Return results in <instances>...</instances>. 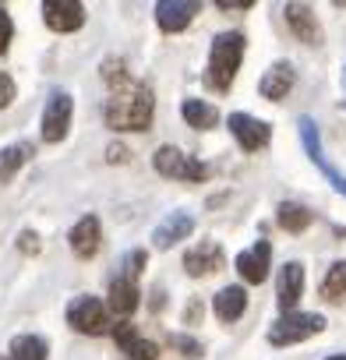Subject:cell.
<instances>
[{
    "instance_id": "836d02e7",
    "label": "cell",
    "mask_w": 346,
    "mask_h": 360,
    "mask_svg": "<svg viewBox=\"0 0 346 360\" xmlns=\"http://www.w3.org/2000/svg\"><path fill=\"white\" fill-rule=\"evenodd\" d=\"M328 360H346V356H328Z\"/></svg>"
},
{
    "instance_id": "f1b7e54d",
    "label": "cell",
    "mask_w": 346,
    "mask_h": 360,
    "mask_svg": "<svg viewBox=\"0 0 346 360\" xmlns=\"http://www.w3.org/2000/svg\"><path fill=\"white\" fill-rule=\"evenodd\" d=\"M11 103H15V82H11V75L0 71V110L11 106Z\"/></svg>"
},
{
    "instance_id": "ffe728a7",
    "label": "cell",
    "mask_w": 346,
    "mask_h": 360,
    "mask_svg": "<svg viewBox=\"0 0 346 360\" xmlns=\"http://www.w3.org/2000/svg\"><path fill=\"white\" fill-rule=\"evenodd\" d=\"M138 283H131V279H113L110 283V307L117 311V314H131L134 307H138Z\"/></svg>"
},
{
    "instance_id": "277c9868",
    "label": "cell",
    "mask_w": 346,
    "mask_h": 360,
    "mask_svg": "<svg viewBox=\"0 0 346 360\" xmlns=\"http://www.w3.org/2000/svg\"><path fill=\"white\" fill-rule=\"evenodd\" d=\"M155 169L162 176H173V180H188V184H202V180L209 176V169L198 159L184 155L181 148H173V145H162L155 152Z\"/></svg>"
},
{
    "instance_id": "8992f818",
    "label": "cell",
    "mask_w": 346,
    "mask_h": 360,
    "mask_svg": "<svg viewBox=\"0 0 346 360\" xmlns=\"http://www.w3.org/2000/svg\"><path fill=\"white\" fill-rule=\"evenodd\" d=\"M297 127H300V141H304V152H307V159H311V162H314V166H318V169L328 176V184H332L339 195H346V176H342V173H339V169H335V166L325 159V152H321L318 124H314L311 117H300V124H297Z\"/></svg>"
},
{
    "instance_id": "2e32d148",
    "label": "cell",
    "mask_w": 346,
    "mask_h": 360,
    "mask_svg": "<svg viewBox=\"0 0 346 360\" xmlns=\"http://www.w3.org/2000/svg\"><path fill=\"white\" fill-rule=\"evenodd\" d=\"M191 230H195V219H191L188 212H173V216H166V219L155 226V233H152V244H155L159 251H166V248H173L177 240H184Z\"/></svg>"
},
{
    "instance_id": "5bb4252c",
    "label": "cell",
    "mask_w": 346,
    "mask_h": 360,
    "mask_svg": "<svg viewBox=\"0 0 346 360\" xmlns=\"http://www.w3.org/2000/svg\"><path fill=\"white\" fill-rule=\"evenodd\" d=\"M184 269L188 276H209V272H219L223 269V248L216 240H202L198 248H191L184 255Z\"/></svg>"
},
{
    "instance_id": "44dd1931",
    "label": "cell",
    "mask_w": 346,
    "mask_h": 360,
    "mask_svg": "<svg viewBox=\"0 0 346 360\" xmlns=\"http://www.w3.org/2000/svg\"><path fill=\"white\" fill-rule=\"evenodd\" d=\"M32 155V145H8V148H0V180H11Z\"/></svg>"
},
{
    "instance_id": "9c48e42d",
    "label": "cell",
    "mask_w": 346,
    "mask_h": 360,
    "mask_svg": "<svg viewBox=\"0 0 346 360\" xmlns=\"http://www.w3.org/2000/svg\"><path fill=\"white\" fill-rule=\"evenodd\" d=\"M230 131H233V138L241 141L244 152H258L272 138V127L258 117H248V113H230Z\"/></svg>"
},
{
    "instance_id": "e0dca14e",
    "label": "cell",
    "mask_w": 346,
    "mask_h": 360,
    "mask_svg": "<svg viewBox=\"0 0 346 360\" xmlns=\"http://www.w3.org/2000/svg\"><path fill=\"white\" fill-rule=\"evenodd\" d=\"M286 25L293 29V36L300 43H307V46H318L321 43V29H318V22H314V15H311L307 4H286Z\"/></svg>"
},
{
    "instance_id": "30bf717a",
    "label": "cell",
    "mask_w": 346,
    "mask_h": 360,
    "mask_svg": "<svg viewBox=\"0 0 346 360\" xmlns=\"http://www.w3.org/2000/svg\"><path fill=\"white\" fill-rule=\"evenodd\" d=\"M113 342H117L120 353H127L131 360H155V356H159V346H155L152 339H145V335L138 332V325H131V321H117V325H113Z\"/></svg>"
},
{
    "instance_id": "603a6c76",
    "label": "cell",
    "mask_w": 346,
    "mask_h": 360,
    "mask_svg": "<svg viewBox=\"0 0 346 360\" xmlns=\"http://www.w3.org/2000/svg\"><path fill=\"white\" fill-rule=\"evenodd\" d=\"M276 219H279V226H283L286 233H300V230L311 226V212H307L304 205H297V202H283L279 212H276Z\"/></svg>"
},
{
    "instance_id": "52a82bcc",
    "label": "cell",
    "mask_w": 346,
    "mask_h": 360,
    "mask_svg": "<svg viewBox=\"0 0 346 360\" xmlns=\"http://www.w3.org/2000/svg\"><path fill=\"white\" fill-rule=\"evenodd\" d=\"M68 127H71V96L53 92L50 103H46V113H43V141H50V145L64 141Z\"/></svg>"
},
{
    "instance_id": "4dcf8cb0",
    "label": "cell",
    "mask_w": 346,
    "mask_h": 360,
    "mask_svg": "<svg viewBox=\"0 0 346 360\" xmlns=\"http://www.w3.org/2000/svg\"><path fill=\"white\" fill-rule=\"evenodd\" d=\"M106 159H110V162H127V148H124V145H117V141H113V145H110V148H106Z\"/></svg>"
},
{
    "instance_id": "cb8c5ba5",
    "label": "cell",
    "mask_w": 346,
    "mask_h": 360,
    "mask_svg": "<svg viewBox=\"0 0 346 360\" xmlns=\"http://www.w3.org/2000/svg\"><path fill=\"white\" fill-rule=\"evenodd\" d=\"M11 360H46V339H39V335L11 339Z\"/></svg>"
},
{
    "instance_id": "d6a6232c",
    "label": "cell",
    "mask_w": 346,
    "mask_h": 360,
    "mask_svg": "<svg viewBox=\"0 0 346 360\" xmlns=\"http://www.w3.org/2000/svg\"><path fill=\"white\" fill-rule=\"evenodd\" d=\"M342 89H346V71H342Z\"/></svg>"
},
{
    "instance_id": "83f0119b",
    "label": "cell",
    "mask_w": 346,
    "mask_h": 360,
    "mask_svg": "<svg viewBox=\"0 0 346 360\" xmlns=\"http://www.w3.org/2000/svg\"><path fill=\"white\" fill-rule=\"evenodd\" d=\"M11 36H15L11 15H8V8H0V53H8V46H11Z\"/></svg>"
},
{
    "instance_id": "4316f807",
    "label": "cell",
    "mask_w": 346,
    "mask_h": 360,
    "mask_svg": "<svg viewBox=\"0 0 346 360\" xmlns=\"http://www.w3.org/2000/svg\"><path fill=\"white\" fill-rule=\"evenodd\" d=\"M169 346H173V349H181V356H188V360L202 356V342H195V339L184 335V332H173V335H169Z\"/></svg>"
},
{
    "instance_id": "e575fe53",
    "label": "cell",
    "mask_w": 346,
    "mask_h": 360,
    "mask_svg": "<svg viewBox=\"0 0 346 360\" xmlns=\"http://www.w3.org/2000/svg\"><path fill=\"white\" fill-rule=\"evenodd\" d=\"M0 360H11V356H0Z\"/></svg>"
},
{
    "instance_id": "4fadbf2b",
    "label": "cell",
    "mask_w": 346,
    "mask_h": 360,
    "mask_svg": "<svg viewBox=\"0 0 346 360\" xmlns=\"http://www.w3.org/2000/svg\"><path fill=\"white\" fill-rule=\"evenodd\" d=\"M269 258H272V248H269V240H258L251 251H241L237 255V272L244 276V283H265V276H269Z\"/></svg>"
},
{
    "instance_id": "8fae6325",
    "label": "cell",
    "mask_w": 346,
    "mask_h": 360,
    "mask_svg": "<svg viewBox=\"0 0 346 360\" xmlns=\"http://www.w3.org/2000/svg\"><path fill=\"white\" fill-rule=\"evenodd\" d=\"M43 18L53 32H75L85 25V8L78 0H46L43 4Z\"/></svg>"
},
{
    "instance_id": "6da1fadb",
    "label": "cell",
    "mask_w": 346,
    "mask_h": 360,
    "mask_svg": "<svg viewBox=\"0 0 346 360\" xmlns=\"http://www.w3.org/2000/svg\"><path fill=\"white\" fill-rule=\"evenodd\" d=\"M152 89L141 82H124L106 99V124L113 131H145L152 124Z\"/></svg>"
},
{
    "instance_id": "d4e9b609",
    "label": "cell",
    "mask_w": 346,
    "mask_h": 360,
    "mask_svg": "<svg viewBox=\"0 0 346 360\" xmlns=\"http://www.w3.org/2000/svg\"><path fill=\"white\" fill-rule=\"evenodd\" d=\"M321 297L325 300H342L346 297V262H335L325 279H321Z\"/></svg>"
},
{
    "instance_id": "d6986e66",
    "label": "cell",
    "mask_w": 346,
    "mask_h": 360,
    "mask_svg": "<svg viewBox=\"0 0 346 360\" xmlns=\"http://www.w3.org/2000/svg\"><path fill=\"white\" fill-rule=\"evenodd\" d=\"M244 307H248V293L241 286H226V290L216 293V314H219V321H237L244 314Z\"/></svg>"
},
{
    "instance_id": "ba28073f",
    "label": "cell",
    "mask_w": 346,
    "mask_h": 360,
    "mask_svg": "<svg viewBox=\"0 0 346 360\" xmlns=\"http://www.w3.org/2000/svg\"><path fill=\"white\" fill-rule=\"evenodd\" d=\"M198 11H202L198 0H159L155 4V22H159L162 32H184Z\"/></svg>"
},
{
    "instance_id": "ac0fdd59",
    "label": "cell",
    "mask_w": 346,
    "mask_h": 360,
    "mask_svg": "<svg viewBox=\"0 0 346 360\" xmlns=\"http://www.w3.org/2000/svg\"><path fill=\"white\" fill-rule=\"evenodd\" d=\"M293 78H297L293 68H290L286 60H279V64H272V68L265 71V78L258 82V92H262L265 99H272V103H276V99H286V92L293 89Z\"/></svg>"
},
{
    "instance_id": "7a4b0ae2",
    "label": "cell",
    "mask_w": 346,
    "mask_h": 360,
    "mask_svg": "<svg viewBox=\"0 0 346 360\" xmlns=\"http://www.w3.org/2000/svg\"><path fill=\"white\" fill-rule=\"evenodd\" d=\"M244 60V36L241 32H223L212 39V53H209V68H205V85L216 92H226L241 71Z\"/></svg>"
},
{
    "instance_id": "7c38bea8",
    "label": "cell",
    "mask_w": 346,
    "mask_h": 360,
    "mask_svg": "<svg viewBox=\"0 0 346 360\" xmlns=\"http://www.w3.org/2000/svg\"><path fill=\"white\" fill-rule=\"evenodd\" d=\"M68 240H71V251H75L82 262L96 258V255H99V244H103V226H99V219H96V216L78 219Z\"/></svg>"
},
{
    "instance_id": "1f68e13d",
    "label": "cell",
    "mask_w": 346,
    "mask_h": 360,
    "mask_svg": "<svg viewBox=\"0 0 346 360\" xmlns=\"http://www.w3.org/2000/svg\"><path fill=\"white\" fill-rule=\"evenodd\" d=\"M22 251H25V255H36V251H39V237L25 230V233H22Z\"/></svg>"
},
{
    "instance_id": "5b68a950",
    "label": "cell",
    "mask_w": 346,
    "mask_h": 360,
    "mask_svg": "<svg viewBox=\"0 0 346 360\" xmlns=\"http://www.w3.org/2000/svg\"><path fill=\"white\" fill-rule=\"evenodd\" d=\"M68 325L78 328V332H89V335H103V332H110V314H106L103 300L75 297L71 307H68Z\"/></svg>"
},
{
    "instance_id": "484cf974",
    "label": "cell",
    "mask_w": 346,
    "mask_h": 360,
    "mask_svg": "<svg viewBox=\"0 0 346 360\" xmlns=\"http://www.w3.org/2000/svg\"><path fill=\"white\" fill-rule=\"evenodd\" d=\"M145 251H127L124 258H120V279H131V283H138V276H141V269H145Z\"/></svg>"
},
{
    "instance_id": "7402d4cb",
    "label": "cell",
    "mask_w": 346,
    "mask_h": 360,
    "mask_svg": "<svg viewBox=\"0 0 346 360\" xmlns=\"http://www.w3.org/2000/svg\"><path fill=\"white\" fill-rule=\"evenodd\" d=\"M181 113H184V120H188L191 127H202V131L216 127V120H219L216 106H209V103H202V99H188V103L181 106Z\"/></svg>"
},
{
    "instance_id": "f546056e",
    "label": "cell",
    "mask_w": 346,
    "mask_h": 360,
    "mask_svg": "<svg viewBox=\"0 0 346 360\" xmlns=\"http://www.w3.org/2000/svg\"><path fill=\"white\" fill-rule=\"evenodd\" d=\"M216 8L219 11H248V8H255V0H216Z\"/></svg>"
},
{
    "instance_id": "9a60e30c",
    "label": "cell",
    "mask_w": 346,
    "mask_h": 360,
    "mask_svg": "<svg viewBox=\"0 0 346 360\" xmlns=\"http://www.w3.org/2000/svg\"><path fill=\"white\" fill-rule=\"evenodd\" d=\"M300 293H304V265L300 262H286L279 269V307L286 314H293Z\"/></svg>"
},
{
    "instance_id": "3957f363",
    "label": "cell",
    "mask_w": 346,
    "mask_h": 360,
    "mask_svg": "<svg viewBox=\"0 0 346 360\" xmlns=\"http://www.w3.org/2000/svg\"><path fill=\"white\" fill-rule=\"evenodd\" d=\"M321 328H325V318H321V314H314V311H307V314L293 311V314H283V318L269 328V342H272V346H293V342H300V339L318 335Z\"/></svg>"
}]
</instances>
